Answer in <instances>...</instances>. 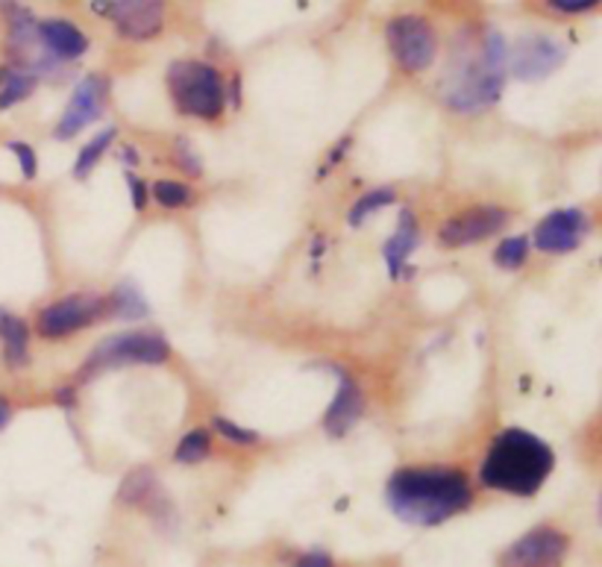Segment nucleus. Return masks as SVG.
Masks as SVG:
<instances>
[{
  "instance_id": "nucleus-32",
  "label": "nucleus",
  "mask_w": 602,
  "mask_h": 567,
  "mask_svg": "<svg viewBox=\"0 0 602 567\" xmlns=\"http://www.w3.org/2000/svg\"><path fill=\"white\" fill-rule=\"evenodd\" d=\"M12 403L10 400H7V397L0 394V433H3V430H7V426H10V421H12Z\"/></svg>"
},
{
  "instance_id": "nucleus-15",
  "label": "nucleus",
  "mask_w": 602,
  "mask_h": 567,
  "mask_svg": "<svg viewBox=\"0 0 602 567\" xmlns=\"http://www.w3.org/2000/svg\"><path fill=\"white\" fill-rule=\"evenodd\" d=\"M333 370L335 377H338V391H335L333 403H330V409L324 414V433L330 438H344L361 421V414H365V394H361V388L356 386V379L347 370Z\"/></svg>"
},
{
  "instance_id": "nucleus-8",
  "label": "nucleus",
  "mask_w": 602,
  "mask_h": 567,
  "mask_svg": "<svg viewBox=\"0 0 602 567\" xmlns=\"http://www.w3.org/2000/svg\"><path fill=\"white\" fill-rule=\"evenodd\" d=\"M567 59V51L561 42L549 36H523L517 38L509 54H505V71L523 82L544 80L549 74L561 68Z\"/></svg>"
},
{
  "instance_id": "nucleus-33",
  "label": "nucleus",
  "mask_w": 602,
  "mask_h": 567,
  "mask_svg": "<svg viewBox=\"0 0 602 567\" xmlns=\"http://www.w3.org/2000/svg\"><path fill=\"white\" fill-rule=\"evenodd\" d=\"M56 403L65 405V409H71V405H74V388H59V391H56Z\"/></svg>"
},
{
  "instance_id": "nucleus-5",
  "label": "nucleus",
  "mask_w": 602,
  "mask_h": 567,
  "mask_svg": "<svg viewBox=\"0 0 602 567\" xmlns=\"http://www.w3.org/2000/svg\"><path fill=\"white\" fill-rule=\"evenodd\" d=\"M171 356V344L163 333L154 330H133V333L109 335L86 356L80 365V379L98 377L103 370L124 368V365H163Z\"/></svg>"
},
{
  "instance_id": "nucleus-13",
  "label": "nucleus",
  "mask_w": 602,
  "mask_h": 567,
  "mask_svg": "<svg viewBox=\"0 0 602 567\" xmlns=\"http://www.w3.org/2000/svg\"><path fill=\"white\" fill-rule=\"evenodd\" d=\"M109 15L121 36L130 42H147L163 33L165 0H115L109 3Z\"/></svg>"
},
{
  "instance_id": "nucleus-24",
  "label": "nucleus",
  "mask_w": 602,
  "mask_h": 567,
  "mask_svg": "<svg viewBox=\"0 0 602 567\" xmlns=\"http://www.w3.org/2000/svg\"><path fill=\"white\" fill-rule=\"evenodd\" d=\"M529 259V238L526 235H509L497 244L494 265L503 270H517Z\"/></svg>"
},
{
  "instance_id": "nucleus-9",
  "label": "nucleus",
  "mask_w": 602,
  "mask_h": 567,
  "mask_svg": "<svg viewBox=\"0 0 602 567\" xmlns=\"http://www.w3.org/2000/svg\"><path fill=\"white\" fill-rule=\"evenodd\" d=\"M591 215H588L584 209H558V212H549V215L535 226L532 244H535L540 253H547V256L570 253L576 251V247H582L584 238L591 235Z\"/></svg>"
},
{
  "instance_id": "nucleus-12",
  "label": "nucleus",
  "mask_w": 602,
  "mask_h": 567,
  "mask_svg": "<svg viewBox=\"0 0 602 567\" xmlns=\"http://www.w3.org/2000/svg\"><path fill=\"white\" fill-rule=\"evenodd\" d=\"M103 103H107V80L98 77V74H89L86 80L77 82L68 107H65L63 118L54 130V138L59 142H68L77 133H82L86 126H91L103 115Z\"/></svg>"
},
{
  "instance_id": "nucleus-30",
  "label": "nucleus",
  "mask_w": 602,
  "mask_h": 567,
  "mask_svg": "<svg viewBox=\"0 0 602 567\" xmlns=\"http://www.w3.org/2000/svg\"><path fill=\"white\" fill-rule=\"evenodd\" d=\"M126 189H130V200H133L135 212H144L147 209V189H144L142 177L126 174Z\"/></svg>"
},
{
  "instance_id": "nucleus-29",
  "label": "nucleus",
  "mask_w": 602,
  "mask_h": 567,
  "mask_svg": "<svg viewBox=\"0 0 602 567\" xmlns=\"http://www.w3.org/2000/svg\"><path fill=\"white\" fill-rule=\"evenodd\" d=\"M549 10L565 12V15H579V12H591L600 7V0H547Z\"/></svg>"
},
{
  "instance_id": "nucleus-18",
  "label": "nucleus",
  "mask_w": 602,
  "mask_h": 567,
  "mask_svg": "<svg viewBox=\"0 0 602 567\" xmlns=\"http://www.w3.org/2000/svg\"><path fill=\"white\" fill-rule=\"evenodd\" d=\"M0 359L10 374H19L30 365V326L19 315L0 309Z\"/></svg>"
},
{
  "instance_id": "nucleus-19",
  "label": "nucleus",
  "mask_w": 602,
  "mask_h": 567,
  "mask_svg": "<svg viewBox=\"0 0 602 567\" xmlns=\"http://www.w3.org/2000/svg\"><path fill=\"white\" fill-rule=\"evenodd\" d=\"M109 312L121 321H144V318L150 315V307H147V300L138 291V286L133 282H121L115 289V294L109 298Z\"/></svg>"
},
{
  "instance_id": "nucleus-34",
  "label": "nucleus",
  "mask_w": 602,
  "mask_h": 567,
  "mask_svg": "<svg viewBox=\"0 0 602 567\" xmlns=\"http://www.w3.org/2000/svg\"><path fill=\"white\" fill-rule=\"evenodd\" d=\"M3 74H7V68H0V82H3Z\"/></svg>"
},
{
  "instance_id": "nucleus-25",
  "label": "nucleus",
  "mask_w": 602,
  "mask_h": 567,
  "mask_svg": "<svg viewBox=\"0 0 602 567\" xmlns=\"http://www.w3.org/2000/svg\"><path fill=\"white\" fill-rule=\"evenodd\" d=\"M150 198L163 209H182L191 203V189L177 180H156L150 186Z\"/></svg>"
},
{
  "instance_id": "nucleus-31",
  "label": "nucleus",
  "mask_w": 602,
  "mask_h": 567,
  "mask_svg": "<svg viewBox=\"0 0 602 567\" xmlns=\"http://www.w3.org/2000/svg\"><path fill=\"white\" fill-rule=\"evenodd\" d=\"M294 567H333V556L324 549H312V553H303L297 558Z\"/></svg>"
},
{
  "instance_id": "nucleus-14",
  "label": "nucleus",
  "mask_w": 602,
  "mask_h": 567,
  "mask_svg": "<svg viewBox=\"0 0 602 567\" xmlns=\"http://www.w3.org/2000/svg\"><path fill=\"white\" fill-rule=\"evenodd\" d=\"M118 500L124 505H135V509H142L154 518L156 523H168L174 521V505L171 497L165 494V488L159 486V479H156L154 470H133V474H126L121 488H118Z\"/></svg>"
},
{
  "instance_id": "nucleus-4",
  "label": "nucleus",
  "mask_w": 602,
  "mask_h": 567,
  "mask_svg": "<svg viewBox=\"0 0 602 567\" xmlns=\"http://www.w3.org/2000/svg\"><path fill=\"white\" fill-rule=\"evenodd\" d=\"M168 91H171L174 109L186 118L215 121L226 109L224 77L209 63L200 59H177L168 68Z\"/></svg>"
},
{
  "instance_id": "nucleus-16",
  "label": "nucleus",
  "mask_w": 602,
  "mask_h": 567,
  "mask_svg": "<svg viewBox=\"0 0 602 567\" xmlns=\"http://www.w3.org/2000/svg\"><path fill=\"white\" fill-rule=\"evenodd\" d=\"M38 45L56 63H74L89 51V36L74 27L71 21L47 19L38 21Z\"/></svg>"
},
{
  "instance_id": "nucleus-20",
  "label": "nucleus",
  "mask_w": 602,
  "mask_h": 567,
  "mask_svg": "<svg viewBox=\"0 0 602 567\" xmlns=\"http://www.w3.org/2000/svg\"><path fill=\"white\" fill-rule=\"evenodd\" d=\"M38 77H33L24 68H15V71L3 74V82H0V112H7V109L19 107L21 100H27L36 89Z\"/></svg>"
},
{
  "instance_id": "nucleus-3",
  "label": "nucleus",
  "mask_w": 602,
  "mask_h": 567,
  "mask_svg": "<svg viewBox=\"0 0 602 567\" xmlns=\"http://www.w3.org/2000/svg\"><path fill=\"white\" fill-rule=\"evenodd\" d=\"M505 54V38L497 30H488L477 56H465L461 63L449 65L447 77L441 82L444 103L465 115H477L482 109L494 107L503 94Z\"/></svg>"
},
{
  "instance_id": "nucleus-28",
  "label": "nucleus",
  "mask_w": 602,
  "mask_h": 567,
  "mask_svg": "<svg viewBox=\"0 0 602 567\" xmlns=\"http://www.w3.org/2000/svg\"><path fill=\"white\" fill-rule=\"evenodd\" d=\"M15 154V159H19L21 165V174H24V180H33L38 174V159H36V151L27 145V142H10L7 145Z\"/></svg>"
},
{
  "instance_id": "nucleus-6",
  "label": "nucleus",
  "mask_w": 602,
  "mask_h": 567,
  "mask_svg": "<svg viewBox=\"0 0 602 567\" xmlns=\"http://www.w3.org/2000/svg\"><path fill=\"white\" fill-rule=\"evenodd\" d=\"M386 42L391 56L405 74H423L438 56V36L421 15H397L386 24Z\"/></svg>"
},
{
  "instance_id": "nucleus-23",
  "label": "nucleus",
  "mask_w": 602,
  "mask_h": 567,
  "mask_svg": "<svg viewBox=\"0 0 602 567\" xmlns=\"http://www.w3.org/2000/svg\"><path fill=\"white\" fill-rule=\"evenodd\" d=\"M212 451V435L209 430H191L189 435H182L177 451H174V462L177 465H198L203 462Z\"/></svg>"
},
{
  "instance_id": "nucleus-7",
  "label": "nucleus",
  "mask_w": 602,
  "mask_h": 567,
  "mask_svg": "<svg viewBox=\"0 0 602 567\" xmlns=\"http://www.w3.org/2000/svg\"><path fill=\"white\" fill-rule=\"evenodd\" d=\"M103 315H109V298H100L94 291H77V294L59 298L42 309L36 318V330L42 338H68Z\"/></svg>"
},
{
  "instance_id": "nucleus-22",
  "label": "nucleus",
  "mask_w": 602,
  "mask_h": 567,
  "mask_svg": "<svg viewBox=\"0 0 602 567\" xmlns=\"http://www.w3.org/2000/svg\"><path fill=\"white\" fill-rule=\"evenodd\" d=\"M394 200H397L394 189H374L368 191V194H361V198L353 203L350 215H347V224L361 226L370 215H377V212H382L386 207H391Z\"/></svg>"
},
{
  "instance_id": "nucleus-17",
  "label": "nucleus",
  "mask_w": 602,
  "mask_h": 567,
  "mask_svg": "<svg viewBox=\"0 0 602 567\" xmlns=\"http://www.w3.org/2000/svg\"><path fill=\"white\" fill-rule=\"evenodd\" d=\"M421 242V224H417V215L412 209H400V224H397V233L382 244V259H386L388 277H400L405 270V262L414 253Z\"/></svg>"
},
{
  "instance_id": "nucleus-21",
  "label": "nucleus",
  "mask_w": 602,
  "mask_h": 567,
  "mask_svg": "<svg viewBox=\"0 0 602 567\" xmlns=\"http://www.w3.org/2000/svg\"><path fill=\"white\" fill-rule=\"evenodd\" d=\"M115 126H109V130H100L91 142H86V147H82L80 156H77V163H74V177H77V180H86V177L94 171V165L100 163V156L107 154L109 145L115 142Z\"/></svg>"
},
{
  "instance_id": "nucleus-11",
  "label": "nucleus",
  "mask_w": 602,
  "mask_h": 567,
  "mask_svg": "<svg viewBox=\"0 0 602 567\" xmlns=\"http://www.w3.org/2000/svg\"><path fill=\"white\" fill-rule=\"evenodd\" d=\"M505 224H509V212L503 207L482 203V207L449 218L447 224L441 226L438 238L444 247H468V244L486 242V238L497 235Z\"/></svg>"
},
{
  "instance_id": "nucleus-2",
  "label": "nucleus",
  "mask_w": 602,
  "mask_h": 567,
  "mask_svg": "<svg viewBox=\"0 0 602 567\" xmlns=\"http://www.w3.org/2000/svg\"><path fill=\"white\" fill-rule=\"evenodd\" d=\"M556 468V453L529 430H503L479 465L482 488L500 494L535 497Z\"/></svg>"
},
{
  "instance_id": "nucleus-27",
  "label": "nucleus",
  "mask_w": 602,
  "mask_h": 567,
  "mask_svg": "<svg viewBox=\"0 0 602 567\" xmlns=\"http://www.w3.org/2000/svg\"><path fill=\"white\" fill-rule=\"evenodd\" d=\"M171 159L174 165H177L182 174H189V177H200V174H203V159H200V154L194 151V145H191L186 135H180V138L174 142Z\"/></svg>"
},
{
  "instance_id": "nucleus-10",
  "label": "nucleus",
  "mask_w": 602,
  "mask_h": 567,
  "mask_svg": "<svg viewBox=\"0 0 602 567\" xmlns=\"http://www.w3.org/2000/svg\"><path fill=\"white\" fill-rule=\"evenodd\" d=\"M570 538L561 530L538 526L517 538L500 558V567H558L565 562Z\"/></svg>"
},
{
  "instance_id": "nucleus-1",
  "label": "nucleus",
  "mask_w": 602,
  "mask_h": 567,
  "mask_svg": "<svg viewBox=\"0 0 602 567\" xmlns=\"http://www.w3.org/2000/svg\"><path fill=\"white\" fill-rule=\"evenodd\" d=\"M388 509L409 526H438L473 503V488L459 468H400L386 482Z\"/></svg>"
},
{
  "instance_id": "nucleus-26",
  "label": "nucleus",
  "mask_w": 602,
  "mask_h": 567,
  "mask_svg": "<svg viewBox=\"0 0 602 567\" xmlns=\"http://www.w3.org/2000/svg\"><path fill=\"white\" fill-rule=\"evenodd\" d=\"M212 430H215L221 438H226L230 444H235V447H253V444L261 442V435L256 433V430L238 426V423L224 418V414H215V418H212Z\"/></svg>"
}]
</instances>
